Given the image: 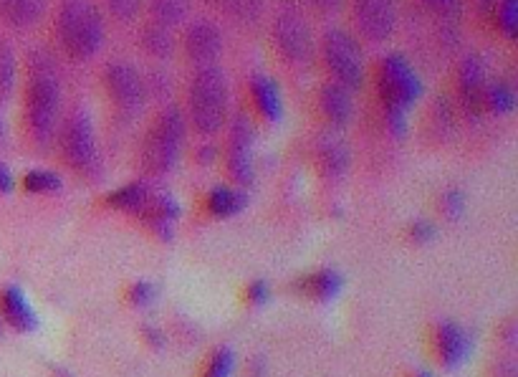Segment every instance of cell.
Segmentation results:
<instances>
[{"label": "cell", "mask_w": 518, "mask_h": 377, "mask_svg": "<svg viewBox=\"0 0 518 377\" xmlns=\"http://www.w3.org/2000/svg\"><path fill=\"white\" fill-rule=\"evenodd\" d=\"M64 114V81L54 54L31 49L23 59V122L36 150L54 147Z\"/></svg>", "instance_id": "cell-1"}, {"label": "cell", "mask_w": 518, "mask_h": 377, "mask_svg": "<svg viewBox=\"0 0 518 377\" xmlns=\"http://www.w3.org/2000/svg\"><path fill=\"white\" fill-rule=\"evenodd\" d=\"M56 54L69 64H89L107 44V18L97 0H59L51 21Z\"/></svg>", "instance_id": "cell-2"}, {"label": "cell", "mask_w": 518, "mask_h": 377, "mask_svg": "<svg viewBox=\"0 0 518 377\" xmlns=\"http://www.w3.org/2000/svg\"><path fill=\"white\" fill-rule=\"evenodd\" d=\"M230 81L228 74L220 64L200 66L187 76L185 84V102H182V114H185L187 130L203 140H213L228 127L230 117Z\"/></svg>", "instance_id": "cell-3"}, {"label": "cell", "mask_w": 518, "mask_h": 377, "mask_svg": "<svg viewBox=\"0 0 518 377\" xmlns=\"http://www.w3.org/2000/svg\"><path fill=\"white\" fill-rule=\"evenodd\" d=\"M422 94V79L405 54H387L377 69V97H380L385 127L402 137L410 124V109Z\"/></svg>", "instance_id": "cell-4"}, {"label": "cell", "mask_w": 518, "mask_h": 377, "mask_svg": "<svg viewBox=\"0 0 518 377\" xmlns=\"http://www.w3.org/2000/svg\"><path fill=\"white\" fill-rule=\"evenodd\" d=\"M316 59L324 69L326 81H334L349 94L367 87V56L364 46L349 28L329 26L316 38Z\"/></svg>", "instance_id": "cell-5"}, {"label": "cell", "mask_w": 518, "mask_h": 377, "mask_svg": "<svg viewBox=\"0 0 518 377\" xmlns=\"http://www.w3.org/2000/svg\"><path fill=\"white\" fill-rule=\"evenodd\" d=\"M54 147L71 173L91 183L102 178V150H99L97 130L86 107H74L69 114H64Z\"/></svg>", "instance_id": "cell-6"}, {"label": "cell", "mask_w": 518, "mask_h": 377, "mask_svg": "<svg viewBox=\"0 0 518 377\" xmlns=\"http://www.w3.org/2000/svg\"><path fill=\"white\" fill-rule=\"evenodd\" d=\"M268 44L278 64L289 71H306L316 61L314 23L294 6L273 13L268 21Z\"/></svg>", "instance_id": "cell-7"}, {"label": "cell", "mask_w": 518, "mask_h": 377, "mask_svg": "<svg viewBox=\"0 0 518 377\" xmlns=\"http://www.w3.org/2000/svg\"><path fill=\"white\" fill-rule=\"evenodd\" d=\"M187 122L180 104H165L150 122L142 140V167L147 175L172 173L180 162L187 140Z\"/></svg>", "instance_id": "cell-8"}, {"label": "cell", "mask_w": 518, "mask_h": 377, "mask_svg": "<svg viewBox=\"0 0 518 377\" xmlns=\"http://www.w3.org/2000/svg\"><path fill=\"white\" fill-rule=\"evenodd\" d=\"M102 89L114 117L124 124L142 117L150 104L147 74L129 59H112L104 64Z\"/></svg>", "instance_id": "cell-9"}, {"label": "cell", "mask_w": 518, "mask_h": 377, "mask_svg": "<svg viewBox=\"0 0 518 377\" xmlns=\"http://www.w3.org/2000/svg\"><path fill=\"white\" fill-rule=\"evenodd\" d=\"M349 31L369 46H385L400 28V0H347Z\"/></svg>", "instance_id": "cell-10"}, {"label": "cell", "mask_w": 518, "mask_h": 377, "mask_svg": "<svg viewBox=\"0 0 518 377\" xmlns=\"http://www.w3.org/2000/svg\"><path fill=\"white\" fill-rule=\"evenodd\" d=\"M177 51L182 54L185 64H190L193 69L220 64V59H223L225 54L223 28H220V23L210 16L190 18V21L180 28Z\"/></svg>", "instance_id": "cell-11"}, {"label": "cell", "mask_w": 518, "mask_h": 377, "mask_svg": "<svg viewBox=\"0 0 518 377\" xmlns=\"http://www.w3.org/2000/svg\"><path fill=\"white\" fill-rule=\"evenodd\" d=\"M228 147H225V170L235 185H251L256 180L253 147H256V124L248 112H235L228 127Z\"/></svg>", "instance_id": "cell-12"}, {"label": "cell", "mask_w": 518, "mask_h": 377, "mask_svg": "<svg viewBox=\"0 0 518 377\" xmlns=\"http://www.w3.org/2000/svg\"><path fill=\"white\" fill-rule=\"evenodd\" d=\"M486 87L488 74L481 56L468 54L460 59L458 74H455V89H458V107L465 117L481 119L486 114Z\"/></svg>", "instance_id": "cell-13"}, {"label": "cell", "mask_w": 518, "mask_h": 377, "mask_svg": "<svg viewBox=\"0 0 518 377\" xmlns=\"http://www.w3.org/2000/svg\"><path fill=\"white\" fill-rule=\"evenodd\" d=\"M208 8L218 23L223 21L238 31H253L268 18L271 0H208Z\"/></svg>", "instance_id": "cell-14"}, {"label": "cell", "mask_w": 518, "mask_h": 377, "mask_svg": "<svg viewBox=\"0 0 518 377\" xmlns=\"http://www.w3.org/2000/svg\"><path fill=\"white\" fill-rule=\"evenodd\" d=\"M433 350L435 360L443 367H448V370H453V367H460L470 357L473 337L460 324L440 322L433 332Z\"/></svg>", "instance_id": "cell-15"}, {"label": "cell", "mask_w": 518, "mask_h": 377, "mask_svg": "<svg viewBox=\"0 0 518 377\" xmlns=\"http://www.w3.org/2000/svg\"><path fill=\"white\" fill-rule=\"evenodd\" d=\"M316 109L329 130H344L354 119V94H349L334 81H324L316 92Z\"/></svg>", "instance_id": "cell-16"}, {"label": "cell", "mask_w": 518, "mask_h": 377, "mask_svg": "<svg viewBox=\"0 0 518 377\" xmlns=\"http://www.w3.org/2000/svg\"><path fill=\"white\" fill-rule=\"evenodd\" d=\"M49 16L51 0H0V23L11 31H33Z\"/></svg>", "instance_id": "cell-17"}, {"label": "cell", "mask_w": 518, "mask_h": 377, "mask_svg": "<svg viewBox=\"0 0 518 377\" xmlns=\"http://www.w3.org/2000/svg\"><path fill=\"white\" fill-rule=\"evenodd\" d=\"M248 94H251L253 112L268 124H276L284 117V97L276 81L268 74H253L248 81Z\"/></svg>", "instance_id": "cell-18"}, {"label": "cell", "mask_w": 518, "mask_h": 377, "mask_svg": "<svg viewBox=\"0 0 518 377\" xmlns=\"http://www.w3.org/2000/svg\"><path fill=\"white\" fill-rule=\"evenodd\" d=\"M137 218L145 223L152 233H157V236L162 238H170L175 221L180 218V205H177V200L172 198V195L152 190L150 200H147L145 208L139 211Z\"/></svg>", "instance_id": "cell-19"}, {"label": "cell", "mask_w": 518, "mask_h": 377, "mask_svg": "<svg viewBox=\"0 0 518 377\" xmlns=\"http://www.w3.org/2000/svg\"><path fill=\"white\" fill-rule=\"evenodd\" d=\"M137 44L139 51L155 64H165L177 54V36L170 28H162L157 23L145 21L137 28Z\"/></svg>", "instance_id": "cell-20"}, {"label": "cell", "mask_w": 518, "mask_h": 377, "mask_svg": "<svg viewBox=\"0 0 518 377\" xmlns=\"http://www.w3.org/2000/svg\"><path fill=\"white\" fill-rule=\"evenodd\" d=\"M417 3L433 18L445 44L453 46L458 41L460 21H463V0H417Z\"/></svg>", "instance_id": "cell-21"}, {"label": "cell", "mask_w": 518, "mask_h": 377, "mask_svg": "<svg viewBox=\"0 0 518 377\" xmlns=\"http://www.w3.org/2000/svg\"><path fill=\"white\" fill-rule=\"evenodd\" d=\"M0 314L18 332H33L38 327L36 312L18 286H6L0 294Z\"/></svg>", "instance_id": "cell-22"}, {"label": "cell", "mask_w": 518, "mask_h": 377, "mask_svg": "<svg viewBox=\"0 0 518 377\" xmlns=\"http://www.w3.org/2000/svg\"><path fill=\"white\" fill-rule=\"evenodd\" d=\"M316 162H319L321 175L337 180L342 178L349 170V165H352V152H349V145L342 137H324V140L319 142V147H316Z\"/></svg>", "instance_id": "cell-23"}, {"label": "cell", "mask_w": 518, "mask_h": 377, "mask_svg": "<svg viewBox=\"0 0 518 377\" xmlns=\"http://www.w3.org/2000/svg\"><path fill=\"white\" fill-rule=\"evenodd\" d=\"M342 286H344V279L339 271L319 269L301 276V279L294 284V289L299 291V294H304V297L316 299V302H332L334 297H339Z\"/></svg>", "instance_id": "cell-24"}, {"label": "cell", "mask_w": 518, "mask_h": 377, "mask_svg": "<svg viewBox=\"0 0 518 377\" xmlns=\"http://www.w3.org/2000/svg\"><path fill=\"white\" fill-rule=\"evenodd\" d=\"M193 13V0H145V21L157 23L162 28H177L185 26Z\"/></svg>", "instance_id": "cell-25"}, {"label": "cell", "mask_w": 518, "mask_h": 377, "mask_svg": "<svg viewBox=\"0 0 518 377\" xmlns=\"http://www.w3.org/2000/svg\"><path fill=\"white\" fill-rule=\"evenodd\" d=\"M208 211L213 213V216L218 218H230L235 216V213H241L243 208L248 205V195L246 190L241 188H230V185H218V188H213L208 193Z\"/></svg>", "instance_id": "cell-26"}, {"label": "cell", "mask_w": 518, "mask_h": 377, "mask_svg": "<svg viewBox=\"0 0 518 377\" xmlns=\"http://www.w3.org/2000/svg\"><path fill=\"white\" fill-rule=\"evenodd\" d=\"M150 195H152L150 185L142 183V180H137V183H127V185H122L119 190H114V193L107 198V203L112 205V208H117V211L134 213V216H139V211L145 208V203L150 200Z\"/></svg>", "instance_id": "cell-27"}, {"label": "cell", "mask_w": 518, "mask_h": 377, "mask_svg": "<svg viewBox=\"0 0 518 377\" xmlns=\"http://www.w3.org/2000/svg\"><path fill=\"white\" fill-rule=\"evenodd\" d=\"M486 112L496 114V117H508L516 109V89L508 79L488 81L486 87V102H483Z\"/></svg>", "instance_id": "cell-28"}, {"label": "cell", "mask_w": 518, "mask_h": 377, "mask_svg": "<svg viewBox=\"0 0 518 377\" xmlns=\"http://www.w3.org/2000/svg\"><path fill=\"white\" fill-rule=\"evenodd\" d=\"M488 21L493 23L503 41L513 44L518 33V0H496L488 13Z\"/></svg>", "instance_id": "cell-29"}, {"label": "cell", "mask_w": 518, "mask_h": 377, "mask_svg": "<svg viewBox=\"0 0 518 377\" xmlns=\"http://www.w3.org/2000/svg\"><path fill=\"white\" fill-rule=\"evenodd\" d=\"M99 8L117 26H134L145 16V0H99Z\"/></svg>", "instance_id": "cell-30"}, {"label": "cell", "mask_w": 518, "mask_h": 377, "mask_svg": "<svg viewBox=\"0 0 518 377\" xmlns=\"http://www.w3.org/2000/svg\"><path fill=\"white\" fill-rule=\"evenodd\" d=\"M18 76H21V64H18L16 51L6 38H0V102L13 97L18 87Z\"/></svg>", "instance_id": "cell-31"}, {"label": "cell", "mask_w": 518, "mask_h": 377, "mask_svg": "<svg viewBox=\"0 0 518 377\" xmlns=\"http://www.w3.org/2000/svg\"><path fill=\"white\" fill-rule=\"evenodd\" d=\"M291 6L299 8L301 13H306L311 21H314V18H321V21H332V18H337L339 13L344 11L347 0H294Z\"/></svg>", "instance_id": "cell-32"}, {"label": "cell", "mask_w": 518, "mask_h": 377, "mask_svg": "<svg viewBox=\"0 0 518 377\" xmlns=\"http://www.w3.org/2000/svg\"><path fill=\"white\" fill-rule=\"evenodd\" d=\"M23 188L36 195H54L61 190V178L51 170H31L23 178Z\"/></svg>", "instance_id": "cell-33"}, {"label": "cell", "mask_w": 518, "mask_h": 377, "mask_svg": "<svg viewBox=\"0 0 518 377\" xmlns=\"http://www.w3.org/2000/svg\"><path fill=\"white\" fill-rule=\"evenodd\" d=\"M235 367V355L230 347H218L205 365L203 377H230Z\"/></svg>", "instance_id": "cell-34"}, {"label": "cell", "mask_w": 518, "mask_h": 377, "mask_svg": "<svg viewBox=\"0 0 518 377\" xmlns=\"http://www.w3.org/2000/svg\"><path fill=\"white\" fill-rule=\"evenodd\" d=\"M155 297H157L155 286L147 284V281H137V284L129 289V302L137 304V307H147V304L155 302Z\"/></svg>", "instance_id": "cell-35"}, {"label": "cell", "mask_w": 518, "mask_h": 377, "mask_svg": "<svg viewBox=\"0 0 518 377\" xmlns=\"http://www.w3.org/2000/svg\"><path fill=\"white\" fill-rule=\"evenodd\" d=\"M246 297H248V302L256 304V307H261V304H266L268 297H271V286H268L266 281H253V284L248 286Z\"/></svg>", "instance_id": "cell-36"}, {"label": "cell", "mask_w": 518, "mask_h": 377, "mask_svg": "<svg viewBox=\"0 0 518 377\" xmlns=\"http://www.w3.org/2000/svg\"><path fill=\"white\" fill-rule=\"evenodd\" d=\"M410 236L415 238L417 243H428L438 236V231H435V226L430 221H417L410 226Z\"/></svg>", "instance_id": "cell-37"}, {"label": "cell", "mask_w": 518, "mask_h": 377, "mask_svg": "<svg viewBox=\"0 0 518 377\" xmlns=\"http://www.w3.org/2000/svg\"><path fill=\"white\" fill-rule=\"evenodd\" d=\"M443 208L448 216H460V211H463V193L460 190H448L443 195Z\"/></svg>", "instance_id": "cell-38"}, {"label": "cell", "mask_w": 518, "mask_h": 377, "mask_svg": "<svg viewBox=\"0 0 518 377\" xmlns=\"http://www.w3.org/2000/svg\"><path fill=\"white\" fill-rule=\"evenodd\" d=\"M13 190V175L3 162H0V193H11Z\"/></svg>", "instance_id": "cell-39"}, {"label": "cell", "mask_w": 518, "mask_h": 377, "mask_svg": "<svg viewBox=\"0 0 518 377\" xmlns=\"http://www.w3.org/2000/svg\"><path fill=\"white\" fill-rule=\"evenodd\" d=\"M218 160V147L213 145H205L203 150H200V162H205V165H210V162Z\"/></svg>", "instance_id": "cell-40"}, {"label": "cell", "mask_w": 518, "mask_h": 377, "mask_svg": "<svg viewBox=\"0 0 518 377\" xmlns=\"http://www.w3.org/2000/svg\"><path fill=\"white\" fill-rule=\"evenodd\" d=\"M493 3H496V0H473V8H476V11L481 13V16L488 18V13H491Z\"/></svg>", "instance_id": "cell-41"}, {"label": "cell", "mask_w": 518, "mask_h": 377, "mask_svg": "<svg viewBox=\"0 0 518 377\" xmlns=\"http://www.w3.org/2000/svg\"><path fill=\"white\" fill-rule=\"evenodd\" d=\"M145 332H147V337H150V342H152V345L162 347V337H160V334H157V329H150V327H147Z\"/></svg>", "instance_id": "cell-42"}, {"label": "cell", "mask_w": 518, "mask_h": 377, "mask_svg": "<svg viewBox=\"0 0 518 377\" xmlns=\"http://www.w3.org/2000/svg\"><path fill=\"white\" fill-rule=\"evenodd\" d=\"M0 107H3V102H0ZM3 137H6V122H3V109H0V142H3Z\"/></svg>", "instance_id": "cell-43"}, {"label": "cell", "mask_w": 518, "mask_h": 377, "mask_svg": "<svg viewBox=\"0 0 518 377\" xmlns=\"http://www.w3.org/2000/svg\"><path fill=\"white\" fill-rule=\"evenodd\" d=\"M54 377H74V375H71V372L59 370V367H56V370H54Z\"/></svg>", "instance_id": "cell-44"}, {"label": "cell", "mask_w": 518, "mask_h": 377, "mask_svg": "<svg viewBox=\"0 0 518 377\" xmlns=\"http://www.w3.org/2000/svg\"><path fill=\"white\" fill-rule=\"evenodd\" d=\"M417 377H430V375H425V372H420V375H417Z\"/></svg>", "instance_id": "cell-45"}, {"label": "cell", "mask_w": 518, "mask_h": 377, "mask_svg": "<svg viewBox=\"0 0 518 377\" xmlns=\"http://www.w3.org/2000/svg\"><path fill=\"white\" fill-rule=\"evenodd\" d=\"M0 334H3V322H0Z\"/></svg>", "instance_id": "cell-46"}]
</instances>
